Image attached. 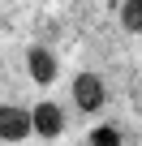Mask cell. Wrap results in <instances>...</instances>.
<instances>
[{
    "label": "cell",
    "instance_id": "6da1fadb",
    "mask_svg": "<svg viewBox=\"0 0 142 146\" xmlns=\"http://www.w3.org/2000/svg\"><path fill=\"white\" fill-rule=\"evenodd\" d=\"M73 103H78V112L103 108V86H99L95 73H78V82H73Z\"/></svg>",
    "mask_w": 142,
    "mask_h": 146
},
{
    "label": "cell",
    "instance_id": "7a4b0ae2",
    "mask_svg": "<svg viewBox=\"0 0 142 146\" xmlns=\"http://www.w3.org/2000/svg\"><path fill=\"white\" fill-rule=\"evenodd\" d=\"M30 116L22 112V108H5V112H0V133H5V142H22L26 133H30Z\"/></svg>",
    "mask_w": 142,
    "mask_h": 146
},
{
    "label": "cell",
    "instance_id": "3957f363",
    "mask_svg": "<svg viewBox=\"0 0 142 146\" xmlns=\"http://www.w3.org/2000/svg\"><path fill=\"white\" fill-rule=\"evenodd\" d=\"M35 129H39L43 137H56V133L65 129V116H60V108H56V103H39V108H35Z\"/></svg>",
    "mask_w": 142,
    "mask_h": 146
},
{
    "label": "cell",
    "instance_id": "277c9868",
    "mask_svg": "<svg viewBox=\"0 0 142 146\" xmlns=\"http://www.w3.org/2000/svg\"><path fill=\"white\" fill-rule=\"evenodd\" d=\"M30 78H35V82H43V86L56 78V56H52V52L30 47Z\"/></svg>",
    "mask_w": 142,
    "mask_h": 146
},
{
    "label": "cell",
    "instance_id": "5b68a950",
    "mask_svg": "<svg viewBox=\"0 0 142 146\" xmlns=\"http://www.w3.org/2000/svg\"><path fill=\"white\" fill-rule=\"evenodd\" d=\"M121 17H125V30L142 35V0H125V5H121Z\"/></svg>",
    "mask_w": 142,
    "mask_h": 146
},
{
    "label": "cell",
    "instance_id": "8992f818",
    "mask_svg": "<svg viewBox=\"0 0 142 146\" xmlns=\"http://www.w3.org/2000/svg\"><path fill=\"white\" fill-rule=\"evenodd\" d=\"M91 142H95V146H121V133H116L112 125H103V129L91 133Z\"/></svg>",
    "mask_w": 142,
    "mask_h": 146
}]
</instances>
